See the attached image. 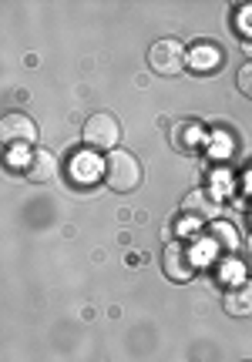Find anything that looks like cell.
<instances>
[{
	"mask_svg": "<svg viewBox=\"0 0 252 362\" xmlns=\"http://www.w3.org/2000/svg\"><path fill=\"white\" fill-rule=\"evenodd\" d=\"M91 171H94L91 158H74V181H78V185H88V181L94 178Z\"/></svg>",
	"mask_w": 252,
	"mask_h": 362,
	"instance_id": "obj_12",
	"label": "cell"
},
{
	"mask_svg": "<svg viewBox=\"0 0 252 362\" xmlns=\"http://www.w3.org/2000/svg\"><path fill=\"white\" fill-rule=\"evenodd\" d=\"M222 309L232 319H249L252 315V279H239L222 292Z\"/></svg>",
	"mask_w": 252,
	"mask_h": 362,
	"instance_id": "obj_7",
	"label": "cell"
},
{
	"mask_svg": "<svg viewBox=\"0 0 252 362\" xmlns=\"http://www.w3.org/2000/svg\"><path fill=\"white\" fill-rule=\"evenodd\" d=\"M101 178L111 192L118 194H128L134 192L138 185H142V161L132 155V151H111L105 158V165H101Z\"/></svg>",
	"mask_w": 252,
	"mask_h": 362,
	"instance_id": "obj_1",
	"label": "cell"
},
{
	"mask_svg": "<svg viewBox=\"0 0 252 362\" xmlns=\"http://www.w3.org/2000/svg\"><path fill=\"white\" fill-rule=\"evenodd\" d=\"M0 138H4V144L13 148V151H17V148H34V144H38V124L27 115H21V111L4 115V121H0Z\"/></svg>",
	"mask_w": 252,
	"mask_h": 362,
	"instance_id": "obj_4",
	"label": "cell"
},
{
	"mask_svg": "<svg viewBox=\"0 0 252 362\" xmlns=\"http://www.w3.org/2000/svg\"><path fill=\"white\" fill-rule=\"evenodd\" d=\"M118 141H121V124L115 115H105V111H98L84 121V144L91 148V151H118Z\"/></svg>",
	"mask_w": 252,
	"mask_h": 362,
	"instance_id": "obj_2",
	"label": "cell"
},
{
	"mask_svg": "<svg viewBox=\"0 0 252 362\" xmlns=\"http://www.w3.org/2000/svg\"><path fill=\"white\" fill-rule=\"evenodd\" d=\"M246 252H249V262H252V235H249V242H246Z\"/></svg>",
	"mask_w": 252,
	"mask_h": 362,
	"instance_id": "obj_16",
	"label": "cell"
},
{
	"mask_svg": "<svg viewBox=\"0 0 252 362\" xmlns=\"http://www.w3.org/2000/svg\"><path fill=\"white\" fill-rule=\"evenodd\" d=\"M185 57H188V51L182 47V40H175V37H161L148 47V67L155 74H161V78L182 74L185 71Z\"/></svg>",
	"mask_w": 252,
	"mask_h": 362,
	"instance_id": "obj_3",
	"label": "cell"
},
{
	"mask_svg": "<svg viewBox=\"0 0 252 362\" xmlns=\"http://www.w3.org/2000/svg\"><path fill=\"white\" fill-rule=\"evenodd\" d=\"M219 194L212 192V188H195V192L185 194V202H182V211L185 215H192V218H215L219 215Z\"/></svg>",
	"mask_w": 252,
	"mask_h": 362,
	"instance_id": "obj_8",
	"label": "cell"
},
{
	"mask_svg": "<svg viewBox=\"0 0 252 362\" xmlns=\"http://www.w3.org/2000/svg\"><path fill=\"white\" fill-rule=\"evenodd\" d=\"M209 238H212V245L219 248H236V232L229 228V225H212V232H209Z\"/></svg>",
	"mask_w": 252,
	"mask_h": 362,
	"instance_id": "obj_11",
	"label": "cell"
},
{
	"mask_svg": "<svg viewBox=\"0 0 252 362\" xmlns=\"http://www.w3.org/2000/svg\"><path fill=\"white\" fill-rule=\"evenodd\" d=\"M236 88H239L242 94L252 101V61H246V64L239 67V74H236Z\"/></svg>",
	"mask_w": 252,
	"mask_h": 362,
	"instance_id": "obj_13",
	"label": "cell"
},
{
	"mask_svg": "<svg viewBox=\"0 0 252 362\" xmlns=\"http://www.w3.org/2000/svg\"><path fill=\"white\" fill-rule=\"evenodd\" d=\"M242 51H246V54L252 57V40H242Z\"/></svg>",
	"mask_w": 252,
	"mask_h": 362,
	"instance_id": "obj_15",
	"label": "cell"
},
{
	"mask_svg": "<svg viewBox=\"0 0 252 362\" xmlns=\"http://www.w3.org/2000/svg\"><path fill=\"white\" fill-rule=\"evenodd\" d=\"M239 30L246 34V40H252V7H242L239 11Z\"/></svg>",
	"mask_w": 252,
	"mask_h": 362,
	"instance_id": "obj_14",
	"label": "cell"
},
{
	"mask_svg": "<svg viewBox=\"0 0 252 362\" xmlns=\"http://www.w3.org/2000/svg\"><path fill=\"white\" fill-rule=\"evenodd\" d=\"M219 64H222V51L212 47V44H195L185 57V67L195 71V74H209V71H215Z\"/></svg>",
	"mask_w": 252,
	"mask_h": 362,
	"instance_id": "obj_10",
	"label": "cell"
},
{
	"mask_svg": "<svg viewBox=\"0 0 252 362\" xmlns=\"http://www.w3.org/2000/svg\"><path fill=\"white\" fill-rule=\"evenodd\" d=\"M168 141H172L175 151L192 155V151H199V148H202V141H205V131H202L199 121L182 117V121H175L172 128H168Z\"/></svg>",
	"mask_w": 252,
	"mask_h": 362,
	"instance_id": "obj_5",
	"label": "cell"
},
{
	"mask_svg": "<svg viewBox=\"0 0 252 362\" xmlns=\"http://www.w3.org/2000/svg\"><path fill=\"white\" fill-rule=\"evenodd\" d=\"M161 269H165V275H168L172 282H185V279H192L195 262H192V252H188V245H182V242H172V245L165 248Z\"/></svg>",
	"mask_w": 252,
	"mask_h": 362,
	"instance_id": "obj_6",
	"label": "cell"
},
{
	"mask_svg": "<svg viewBox=\"0 0 252 362\" xmlns=\"http://www.w3.org/2000/svg\"><path fill=\"white\" fill-rule=\"evenodd\" d=\"M24 175L30 181H38V185L51 181L54 175H57V158H54V151H47V148L30 151V155H27V165H24Z\"/></svg>",
	"mask_w": 252,
	"mask_h": 362,
	"instance_id": "obj_9",
	"label": "cell"
}]
</instances>
